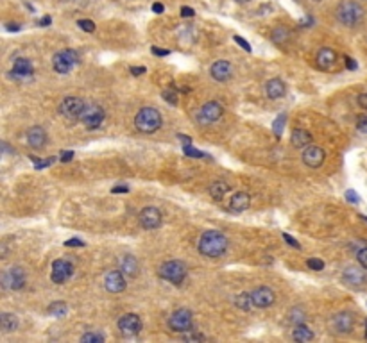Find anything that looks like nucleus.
<instances>
[{
	"mask_svg": "<svg viewBox=\"0 0 367 343\" xmlns=\"http://www.w3.org/2000/svg\"><path fill=\"white\" fill-rule=\"evenodd\" d=\"M251 297H253V304H255L256 308H269V306H273L274 299H276L274 291L269 286L256 288L255 291H251Z\"/></svg>",
	"mask_w": 367,
	"mask_h": 343,
	"instance_id": "f3484780",
	"label": "nucleus"
},
{
	"mask_svg": "<svg viewBox=\"0 0 367 343\" xmlns=\"http://www.w3.org/2000/svg\"><path fill=\"white\" fill-rule=\"evenodd\" d=\"M178 138L181 139V141H184V143H186V145H190V141H192V138H190V136H184V134H179Z\"/></svg>",
	"mask_w": 367,
	"mask_h": 343,
	"instance_id": "13d9d810",
	"label": "nucleus"
},
{
	"mask_svg": "<svg viewBox=\"0 0 367 343\" xmlns=\"http://www.w3.org/2000/svg\"><path fill=\"white\" fill-rule=\"evenodd\" d=\"M358 106L364 107V109H367V93H362V95H358Z\"/></svg>",
	"mask_w": 367,
	"mask_h": 343,
	"instance_id": "3c124183",
	"label": "nucleus"
},
{
	"mask_svg": "<svg viewBox=\"0 0 367 343\" xmlns=\"http://www.w3.org/2000/svg\"><path fill=\"white\" fill-rule=\"evenodd\" d=\"M229 192V184L224 183V181H215L210 186V195L213 197L215 201H222L224 195Z\"/></svg>",
	"mask_w": 367,
	"mask_h": 343,
	"instance_id": "c85d7f7f",
	"label": "nucleus"
},
{
	"mask_svg": "<svg viewBox=\"0 0 367 343\" xmlns=\"http://www.w3.org/2000/svg\"><path fill=\"white\" fill-rule=\"evenodd\" d=\"M285 122H286L285 113H281V115L277 116L276 120L273 122V129H274V133H276V136H281V131H283V125H285Z\"/></svg>",
	"mask_w": 367,
	"mask_h": 343,
	"instance_id": "f704fd0d",
	"label": "nucleus"
},
{
	"mask_svg": "<svg viewBox=\"0 0 367 343\" xmlns=\"http://www.w3.org/2000/svg\"><path fill=\"white\" fill-rule=\"evenodd\" d=\"M344 61H346V67H348L349 70H355V68H357V63L351 58H348V56H344Z\"/></svg>",
	"mask_w": 367,
	"mask_h": 343,
	"instance_id": "4d7b16f0",
	"label": "nucleus"
},
{
	"mask_svg": "<svg viewBox=\"0 0 367 343\" xmlns=\"http://www.w3.org/2000/svg\"><path fill=\"white\" fill-rule=\"evenodd\" d=\"M77 63H79V56H77L76 50H70V49L61 50V52H58L52 58V67L58 73H68L70 68L74 65H77Z\"/></svg>",
	"mask_w": 367,
	"mask_h": 343,
	"instance_id": "423d86ee",
	"label": "nucleus"
},
{
	"mask_svg": "<svg viewBox=\"0 0 367 343\" xmlns=\"http://www.w3.org/2000/svg\"><path fill=\"white\" fill-rule=\"evenodd\" d=\"M27 143L31 145L32 148H41L47 143V133H45L43 127H40V125H34V127H31L29 129V133H27Z\"/></svg>",
	"mask_w": 367,
	"mask_h": 343,
	"instance_id": "6ab92c4d",
	"label": "nucleus"
},
{
	"mask_svg": "<svg viewBox=\"0 0 367 343\" xmlns=\"http://www.w3.org/2000/svg\"><path fill=\"white\" fill-rule=\"evenodd\" d=\"M324 159H326V154L317 145H308L303 150V163L310 168H319L324 163Z\"/></svg>",
	"mask_w": 367,
	"mask_h": 343,
	"instance_id": "2eb2a0df",
	"label": "nucleus"
},
{
	"mask_svg": "<svg viewBox=\"0 0 367 343\" xmlns=\"http://www.w3.org/2000/svg\"><path fill=\"white\" fill-rule=\"evenodd\" d=\"M235 306H237L238 309H244V311H247L251 306H255V304H253V297H251V293L237 295V297H235Z\"/></svg>",
	"mask_w": 367,
	"mask_h": 343,
	"instance_id": "c756f323",
	"label": "nucleus"
},
{
	"mask_svg": "<svg viewBox=\"0 0 367 343\" xmlns=\"http://www.w3.org/2000/svg\"><path fill=\"white\" fill-rule=\"evenodd\" d=\"M77 25H79L81 29H83V31H86V32H93L95 31V23L92 22V20H79V22H77Z\"/></svg>",
	"mask_w": 367,
	"mask_h": 343,
	"instance_id": "4c0bfd02",
	"label": "nucleus"
},
{
	"mask_svg": "<svg viewBox=\"0 0 367 343\" xmlns=\"http://www.w3.org/2000/svg\"><path fill=\"white\" fill-rule=\"evenodd\" d=\"M353 326H355V318L348 311L337 313L335 317L331 318V327H333V331H335L337 335H348V333L353 331Z\"/></svg>",
	"mask_w": 367,
	"mask_h": 343,
	"instance_id": "9b49d317",
	"label": "nucleus"
},
{
	"mask_svg": "<svg viewBox=\"0 0 367 343\" xmlns=\"http://www.w3.org/2000/svg\"><path fill=\"white\" fill-rule=\"evenodd\" d=\"M285 91H286L285 82H283L281 79H271V80H267V84H265V95H267L269 98H273V100L283 97Z\"/></svg>",
	"mask_w": 367,
	"mask_h": 343,
	"instance_id": "b1692460",
	"label": "nucleus"
},
{
	"mask_svg": "<svg viewBox=\"0 0 367 343\" xmlns=\"http://www.w3.org/2000/svg\"><path fill=\"white\" fill-rule=\"evenodd\" d=\"M161 279H165V281L172 282V284H181L184 281V277H186V268L181 261H165V263L161 265L160 270H158Z\"/></svg>",
	"mask_w": 367,
	"mask_h": 343,
	"instance_id": "20e7f679",
	"label": "nucleus"
},
{
	"mask_svg": "<svg viewBox=\"0 0 367 343\" xmlns=\"http://www.w3.org/2000/svg\"><path fill=\"white\" fill-rule=\"evenodd\" d=\"M337 20L348 27H355L364 20V7L355 0H344L340 2L335 11Z\"/></svg>",
	"mask_w": 367,
	"mask_h": 343,
	"instance_id": "7ed1b4c3",
	"label": "nucleus"
},
{
	"mask_svg": "<svg viewBox=\"0 0 367 343\" xmlns=\"http://www.w3.org/2000/svg\"><path fill=\"white\" fill-rule=\"evenodd\" d=\"M251 206V197L247 195L246 192H238L231 197V201H229V209L235 211V213H242V211H246L247 207Z\"/></svg>",
	"mask_w": 367,
	"mask_h": 343,
	"instance_id": "5701e85b",
	"label": "nucleus"
},
{
	"mask_svg": "<svg viewBox=\"0 0 367 343\" xmlns=\"http://www.w3.org/2000/svg\"><path fill=\"white\" fill-rule=\"evenodd\" d=\"M104 286L109 293H120L125 290V277L124 272H118V270H113V272H107L104 277Z\"/></svg>",
	"mask_w": 367,
	"mask_h": 343,
	"instance_id": "a211bd4d",
	"label": "nucleus"
},
{
	"mask_svg": "<svg viewBox=\"0 0 367 343\" xmlns=\"http://www.w3.org/2000/svg\"><path fill=\"white\" fill-rule=\"evenodd\" d=\"M290 141L295 148H303V147H308L310 143H312V134L308 131L304 129H294L292 131V136H290Z\"/></svg>",
	"mask_w": 367,
	"mask_h": 343,
	"instance_id": "393cba45",
	"label": "nucleus"
},
{
	"mask_svg": "<svg viewBox=\"0 0 367 343\" xmlns=\"http://www.w3.org/2000/svg\"><path fill=\"white\" fill-rule=\"evenodd\" d=\"M222 106H220L219 102H215V100H211V102L204 104L202 106V109L199 113H197V118H199V122H202V124H213V122H217L222 116Z\"/></svg>",
	"mask_w": 367,
	"mask_h": 343,
	"instance_id": "dca6fc26",
	"label": "nucleus"
},
{
	"mask_svg": "<svg viewBox=\"0 0 367 343\" xmlns=\"http://www.w3.org/2000/svg\"><path fill=\"white\" fill-rule=\"evenodd\" d=\"M65 245H67V247H83V245H85V241L79 240V238H72V240L65 241Z\"/></svg>",
	"mask_w": 367,
	"mask_h": 343,
	"instance_id": "49530a36",
	"label": "nucleus"
},
{
	"mask_svg": "<svg viewBox=\"0 0 367 343\" xmlns=\"http://www.w3.org/2000/svg\"><path fill=\"white\" fill-rule=\"evenodd\" d=\"M233 40L237 41V43L240 45V47H242V49H244V50H247V52H251V45L247 43V41L244 40V38H240V36H235V38H233Z\"/></svg>",
	"mask_w": 367,
	"mask_h": 343,
	"instance_id": "c03bdc74",
	"label": "nucleus"
},
{
	"mask_svg": "<svg viewBox=\"0 0 367 343\" xmlns=\"http://www.w3.org/2000/svg\"><path fill=\"white\" fill-rule=\"evenodd\" d=\"M183 152L184 154H186L188 157H193V159H201V157H208L204 154V152H201V150H197V148H193L192 145H184L183 147Z\"/></svg>",
	"mask_w": 367,
	"mask_h": 343,
	"instance_id": "72a5a7b5",
	"label": "nucleus"
},
{
	"mask_svg": "<svg viewBox=\"0 0 367 343\" xmlns=\"http://www.w3.org/2000/svg\"><path fill=\"white\" fill-rule=\"evenodd\" d=\"M193 14H195V11H193L192 7H186V5H184V7H181V16H184V18H192Z\"/></svg>",
	"mask_w": 367,
	"mask_h": 343,
	"instance_id": "09e8293b",
	"label": "nucleus"
},
{
	"mask_svg": "<svg viewBox=\"0 0 367 343\" xmlns=\"http://www.w3.org/2000/svg\"><path fill=\"white\" fill-rule=\"evenodd\" d=\"M315 63L321 70H330L333 65L337 63V54L335 50L331 49H321L317 52V58H315Z\"/></svg>",
	"mask_w": 367,
	"mask_h": 343,
	"instance_id": "4be33fe9",
	"label": "nucleus"
},
{
	"mask_svg": "<svg viewBox=\"0 0 367 343\" xmlns=\"http://www.w3.org/2000/svg\"><path fill=\"white\" fill-rule=\"evenodd\" d=\"M129 192V186H124V184H122V186H115L111 190V193H127Z\"/></svg>",
	"mask_w": 367,
	"mask_h": 343,
	"instance_id": "6e6d98bb",
	"label": "nucleus"
},
{
	"mask_svg": "<svg viewBox=\"0 0 367 343\" xmlns=\"http://www.w3.org/2000/svg\"><path fill=\"white\" fill-rule=\"evenodd\" d=\"M0 326H2L4 333H13V331H16V327H18L16 315H13V313H2V317H0Z\"/></svg>",
	"mask_w": 367,
	"mask_h": 343,
	"instance_id": "cd10ccee",
	"label": "nucleus"
},
{
	"mask_svg": "<svg viewBox=\"0 0 367 343\" xmlns=\"http://www.w3.org/2000/svg\"><path fill=\"white\" fill-rule=\"evenodd\" d=\"M229 241L219 231H206L199 240V252L206 258H220L228 250Z\"/></svg>",
	"mask_w": 367,
	"mask_h": 343,
	"instance_id": "f257e3e1",
	"label": "nucleus"
},
{
	"mask_svg": "<svg viewBox=\"0 0 367 343\" xmlns=\"http://www.w3.org/2000/svg\"><path fill=\"white\" fill-rule=\"evenodd\" d=\"M151 52L154 54V56H169V50H165V49H158V47H152L151 49Z\"/></svg>",
	"mask_w": 367,
	"mask_h": 343,
	"instance_id": "603ef678",
	"label": "nucleus"
},
{
	"mask_svg": "<svg viewBox=\"0 0 367 343\" xmlns=\"http://www.w3.org/2000/svg\"><path fill=\"white\" fill-rule=\"evenodd\" d=\"M72 274H74V267L65 259H58L52 263V275L50 277H52V282H56V284L67 282L72 277Z\"/></svg>",
	"mask_w": 367,
	"mask_h": 343,
	"instance_id": "ddd939ff",
	"label": "nucleus"
},
{
	"mask_svg": "<svg viewBox=\"0 0 367 343\" xmlns=\"http://www.w3.org/2000/svg\"><path fill=\"white\" fill-rule=\"evenodd\" d=\"M9 31H20V25H7Z\"/></svg>",
	"mask_w": 367,
	"mask_h": 343,
	"instance_id": "052dcab7",
	"label": "nucleus"
},
{
	"mask_svg": "<svg viewBox=\"0 0 367 343\" xmlns=\"http://www.w3.org/2000/svg\"><path fill=\"white\" fill-rule=\"evenodd\" d=\"M192 313L188 309H178L169 318V327L174 333H188V331H192Z\"/></svg>",
	"mask_w": 367,
	"mask_h": 343,
	"instance_id": "6e6552de",
	"label": "nucleus"
},
{
	"mask_svg": "<svg viewBox=\"0 0 367 343\" xmlns=\"http://www.w3.org/2000/svg\"><path fill=\"white\" fill-rule=\"evenodd\" d=\"M140 223H142L143 229L152 231V229H158L161 225V211L158 207H145V209L140 211Z\"/></svg>",
	"mask_w": 367,
	"mask_h": 343,
	"instance_id": "f8f14e48",
	"label": "nucleus"
},
{
	"mask_svg": "<svg viewBox=\"0 0 367 343\" xmlns=\"http://www.w3.org/2000/svg\"><path fill=\"white\" fill-rule=\"evenodd\" d=\"M104 109L97 104H86L83 113H81L79 120L86 125L88 131H95L97 127H100V124L104 122Z\"/></svg>",
	"mask_w": 367,
	"mask_h": 343,
	"instance_id": "39448f33",
	"label": "nucleus"
},
{
	"mask_svg": "<svg viewBox=\"0 0 367 343\" xmlns=\"http://www.w3.org/2000/svg\"><path fill=\"white\" fill-rule=\"evenodd\" d=\"M152 11H154V13H158V14H161L163 11H165V7H163V4H161V2H154V4H152Z\"/></svg>",
	"mask_w": 367,
	"mask_h": 343,
	"instance_id": "864d4df0",
	"label": "nucleus"
},
{
	"mask_svg": "<svg viewBox=\"0 0 367 343\" xmlns=\"http://www.w3.org/2000/svg\"><path fill=\"white\" fill-rule=\"evenodd\" d=\"M290 322H294L295 326H297V324H303L304 322V313H303V309H299V308H294L290 311Z\"/></svg>",
	"mask_w": 367,
	"mask_h": 343,
	"instance_id": "c9c22d12",
	"label": "nucleus"
},
{
	"mask_svg": "<svg viewBox=\"0 0 367 343\" xmlns=\"http://www.w3.org/2000/svg\"><path fill=\"white\" fill-rule=\"evenodd\" d=\"M104 340L106 338L100 333H86V335L81 336V342L83 343H102Z\"/></svg>",
	"mask_w": 367,
	"mask_h": 343,
	"instance_id": "473e14b6",
	"label": "nucleus"
},
{
	"mask_svg": "<svg viewBox=\"0 0 367 343\" xmlns=\"http://www.w3.org/2000/svg\"><path fill=\"white\" fill-rule=\"evenodd\" d=\"M346 199H348L349 202H353V204H357V202L360 201V197H358L353 190H348V192H346Z\"/></svg>",
	"mask_w": 367,
	"mask_h": 343,
	"instance_id": "de8ad7c7",
	"label": "nucleus"
},
{
	"mask_svg": "<svg viewBox=\"0 0 367 343\" xmlns=\"http://www.w3.org/2000/svg\"><path fill=\"white\" fill-rule=\"evenodd\" d=\"M161 113L154 107H142L134 116V125L140 133L152 134L161 127Z\"/></svg>",
	"mask_w": 367,
	"mask_h": 343,
	"instance_id": "f03ea898",
	"label": "nucleus"
},
{
	"mask_svg": "<svg viewBox=\"0 0 367 343\" xmlns=\"http://www.w3.org/2000/svg\"><path fill=\"white\" fill-rule=\"evenodd\" d=\"M120 270L125 274V275L129 277H134L138 275V261H136V258H133V256H124L120 261Z\"/></svg>",
	"mask_w": 367,
	"mask_h": 343,
	"instance_id": "a878e982",
	"label": "nucleus"
},
{
	"mask_svg": "<svg viewBox=\"0 0 367 343\" xmlns=\"http://www.w3.org/2000/svg\"><path fill=\"white\" fill-rule=\"evenodd\" d=\"M292 338L299 343H306V342H312V340L315 338V335H313L312 329H308L304 324H297L294 333H292Z\"/></svg>",
	"mask_w": 367,
	"mask_h": 343,
	"instance_id": "bb28decb",
	"label": "nucleus"
},
{
	"mask_svg": "<svg viewBox=\"0 0 367 343\" xmlns=\"http://www.w3.org/2000/svg\"><path fill=\"white\" fill-rule=\"evenodd\" d=\"M357 129L360 131V133L367 134V116H362V118L357 122Z\"/></svg>",
	"mask_w": 367,
	"mask_h": 343,
	"instance_id": "79ce46f5",
	"label": "nucleus"
},
{
	"mask_svg": "<svg viewBox=\"0 0 367 343\" xmlns=\"http://www.w3.org/2000/svg\"><path fill=\"white\" fill-rule=\"evenodd\" d=\"M288 36H290V32H288V29H286V27H276V29L273 31V41H274V43H277V45L286 43Z\"/></svg>",
	"mask_w": 367,
	"mask_h": 343,
	"instance_id": "7c9ffc66",
	"label": "nucleus"
},
{
	"mask_svg": "<svg viewBox=\"0 0 367 343\" xmlns=\"http://www.w3.org/2000/svg\"><path fill=\"white\" fill-rule=\"evenodd\" d=\"M183 338L186 340V342H201V340H204V336H202V335H195V333H190V331H188V333L183 336Z\"/></svg>",
	"mask_w": 367,
	"mask_h": 343,
	"instance_id": "a19ab883",
	"label": "nucleus"
},
{
	"mask_svg": "<svg viewBox=\"0 0 367 343\" xmlns=\"http://www.w3.org/2000/svg\"><path fill=\"white\" fill-rule=\"evenodd\" d=\"M31 75H32V63L25 58L14 59L13 77H16V79H29Z\"/></svg>",
	"mask_w": 367,
	"mask_h": 343,
	"instance_id": "412c9836",
	"label": "nucleus"
},
{
	"mask_svg": "<svg viewBox=\"0 0 367 343\" xmlns=\"http://www.w3.org/2000/svg\"><path fill=\"white\" fill-rule=\"evenodd\" d=\"M237 2H240V4H244V2H251V0H237Z\"/></svg>",
	"mask_w": 367,
	"mask_h": 343,
	"instance_id": "680f3d73",
	"label": "nucleus"
},
{
	"mask_svg": "<svg viewBox=\"0 0 367 343\" xmlns=\"http://www.w3.org/2000/svg\"><path fill=\"white\" fill-rule=\"evenodd\" d=\"M2 286L4 290H22L25 286V272L23 268L13 267L2 274Z\"/></svg>",
	"mask_w": 367,
	"mask_h": 343,
	"instance_id": "1a4fd4ad",
	"label": "nucleus"
},
{
	"mask_svg": "<svg viewBox=\"0 0 367 343\" xmlns=\"http://www.w3.org/2000/svg\"><path fill=\"white\" fill-rule=\"evenodd\" d=\"M357 258H358V263L362 265V268H366L367 270V247H364V249L358 250Z\"/></svg>",
	"mask_w": 367,
	"mask_h": 343,
	"instance_id": "58836bf2",
	"label": "nucleus"
},
{
	"mask_svg": "<svg viewBox=\"0 0 367 343\" xmlns=\"http://www.w3.org/2000/svg\"><path fill=\"white\" fill-rule=\"evenodd\" d=\"M49 315H52V317H63V315H67V304H63V302L50 304Z\"/></svg>",
	"mask_w": 367,
	"mask_h": 343,
	"instance_id": "2f4dec72",
	"label": "nucleus"
},
{
	"mask_svg": "<svg viewBox=\"0 0 367 343\" xmlns=\"http://www.w3.org/2000/svg\"><path fill=\"white\" fill-rule=\"evenodd\" d=\"M31 159L34 161V168L36 170H41V168H45V166H50L54 163V157H50V159H45V161H40L38 159V157H34V156H31Z\"/></svg>",
	"mask_w": 367,
	"mask_h": 343,
	"instance_id": "e433bc0d",
	"label": "nucleus"
},
{
	"mask_svg": "<svg viewBox=\"0 0 367 343\" xmlns=\"http://www.w3.org/2000/svg\"><path fill=\"white\" fill-rule=\"evenodd\" d=\"M210 75L213 77L215 80H228L231 77V65L228 61H215L210 68Z\"/></svg>",
	"mask_w": 367,
	"mask_h": 343,
	"instance_id": "aec40b11",
	"label": "nucleus"
},
{
	"mask_svg": "<svg viewBox=\"0 0 367 343\" xmlns=\"http://www.w3.org/2000/svg\"><path fill=\"white\" fill-rule=\"evenodd\" d=\"M85 106L86 104L83 102V98L67 97V98H63L61 104H59V113H61L67 120H79Z\"/></svg>",
	"mask_w": 367,
	"mask_h": 343,
	"instance_id": "0eeeda50",
	"label": "nucleus"
},
{
	"mask_svg": "<svg viewBox=\"0 0 367 343\" xmlns=\"http://www.w3.org/2000/svg\"><path fill=\"white\" fill-rule=\"evenodd\" d=\"M50 22H52V20H50V16H45V18H41L40 20V25L43 27V25H50Z\"/></svg>",
	"mask_w": 367,
	"mask_h": 343,
	"instance_id": "bf43d9fd",
	"label": "nucleus"
},
{
	"mask_svg": "<svg viewBox=\"0 0 367 343\" xmlns=\"http://www.w3.org/2000/svg\"><path fill=\"white\" fill-rule=\"evenodd\" d=\"M306 265H308V268H312V270H322V268H324V263H322L321 259H308Z\"/></svg>",
	"mask_w": 367,
	"mask_h": 343,
	"instance_id": "ea45409f",
	"label": "nucleus"
},
{
	"mask_svg": "<svg viewBox=\"0 0 367 343\" xmlns=\"http://www.w3.org/2000/svg\"><path fill=\"white\" fill-rule=\"evenodd\" d=\"M283 240H285L286 243H288V245H290V247H294V249H301V245H299V243H297V241H295L294 238L290 236V234H286V232H285V234H283Z\"/></svg>",
	"mask_w": 367,
	"mask_h": 343,
	"instance_id": "a18cd8bd",
	"label": "nucleus"
},
{
	"mask_svg": "<svg viewBox=\"0 0 367 343\" xmlns=\"http://www.w3.org/2000/svg\"><path fill=\"white\" fill-rule=\"evenodd\" d=\"M72 159H74V152H70V150L61 152V161H63V163H68V161H72Z\"/></svg>",
	"mask_w": 367,
	"mask_h": 343,
	"instance_id": "8fccbe9b",
	"label": "nucleus"
},
{
	"mask_svg": "<svg viewBox=\"0 0 367 343\" xmlns=\"http://www.w3.org/2000/svg\"><path fill=\"white\" fill-rule=\"evenodd\" d=\"M163 98L170 104H178V95L172 93V91H163Z\"/></svg>",
	"mask_w": 367,
	"mask_h": 343,
	"instance_id": "37998d69",
	"label": "nucleus"
},
{
	"mask_svg": "<svg viewBox=\"0 0 367 343\" xmlns=\"http://www.w3.org/2000/svg\"><path fill=\"white\" fill-rule=\"evenodd\" d=\"M145 67H133L131 68V73H133V75H142V73H145Z\"/></svg>",
	"mask_w": 367,
	"mask_h": 343,
	"instance_id": "5fc2aeb1",
	"label": "nucleus"
},
{
	"mask_svg": "<svg viewBox=\"0 0 367 343\" xmlns=\"http://www.w3.org/2000/svg\"><path fill=\"white\" fill-rule=\"evenodd\" d=\"M342 281L348 286H351V288H355V290H360V288L366 286L367 277H366V272H362L360 268L348 267L344 272H342Z\"/></svg>",
	"mask_w": 367,
	"mask_h": 343,
	"instance_id": "4468645a",
	"label": "nucleus"
},
{
	"mask_svg": "<svg viewBox=\"0 0 367 343\" xmlns=\"http://www.w3.org/2000/svg\"><path fill=\"white\" fill-rule=\"evenodd\" d=\"M118 331L124 338H131V336H136L142 331V320H140L138 315L129 313V315H124V317L118 320Z\"/></svg>",
	"mask_w": 367,
	"mask_h": 343,
	"instance_id": "9d476101",
	"label": "nucleus"
}]
</instances>
